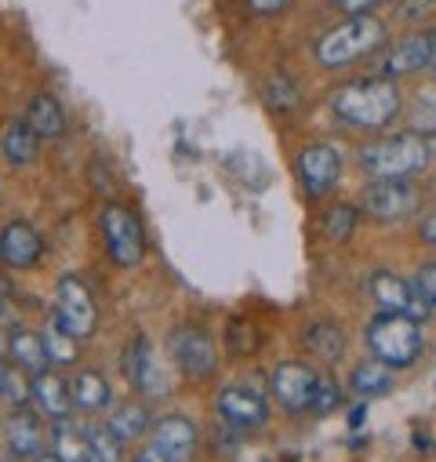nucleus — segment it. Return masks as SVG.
Listing matches in <instances>:
<instances>
[{
  "label": "nucleus",
  "mask_w": 436,
  "mask_h": 462,
  "mask_svg": "<svg viewBox=\"0 0 436 462\" xmlns=\"http://www.w3.org/2000/svg\"><path fill=\"white\" fill-rule=\"evenodd\" d=\"M400 109H404V95L389 77L350 80L332 95V113L353 132H382L400 117Z\"/></svg>",
  "instance_id": "1"
},
{
  "label": "nucleus",
  "mask_w": 436,
  "mask_h": 462,
  "mask_svg": "<svg viewBox=\"0 0 436 462\" xmlns=\"http://www.w3.org/2000/svg\"><path fill=\"white\" fill-rule=\"evenodd\" d=\"M389 30L378 15H346V23L332 26L316 41V62L323 69H346L368 55H375L386 44Z\"/></svg>",
  "instance_id": "2"
},
{
  "label": "nucleus",
  "mask_w": 436,
  "mask_h": 462,
  "mask_svg": "<svg viewBox=\"0 0 436 462\" xmlns=\"http://www.w3.org/2000/svg\"><path fill=\"white\" fill-rule=\"evenodd\" d=\"M429 161H432L429 135H418V132H400V135L378 139L360 150V168L371 182L375 179H411V175L425 171Z\"/></svg>",
  "instance_id": "3"
},
{
  "label": "nucleus",
  "mask_w": 436,
  "mask_h": 462,
  "mask_svg": "<svg viewBox=\"0 0 436 462\" xmlns=\"http://www.w3.org/2000/svg\"><path fill=\"white\" fill-rule=\"evenodd\" d=\"M368 350L375 361H382L389 368H411L425 354L422 324L404 317V313L378 310V317L368 324Z\"/></svg>",
  "instance_id": "4"
},
{
  "label": "nucleus",
  "mask_w": 436,
  "mask_h": 462,
  "mask_svg": "<svg viewBox=\"0 0 436 462\" xmlns=\"http://www.w3.org/2000/svg\"><path fill=\"white\" fill-rule=\"evenodd\" d=\"M360 208L375 222H404L422 208V193L411 179H375L368 182Z\"/></svg>",
  "instance_id": "5"
},
{
  "label": "nucleus",
  "mask_w": 436,
  "mask_h": 462,
  "mask_svg": "<svg viewBox=\"0 0 436 462\" xmlns=\"http://www.w3.org/2000/svg\"><path fill=\"white\" fill-rule=\"evenodd\" d=\"M102 234H105V248L114 255L117 266H139L146 255V234L135 211H128L124 204H105L102 211Z\"/></svg>",
  "instance_id": "6"
},
{
  "label": "nucleus",
  "mask_w": 436,
  "mask_h": 462,
  "mask_svg": "<svg viewBox=\"0 0 436 462\" xmlns=\"http://www.w3.org/2000/svg\"><path fill=\"white\" fill-rule=\"evenodd\" d=\"M368 288H371L375 306L386 310V313H404V317H411L418 324H425L429 313H432L429 302H425V295L418 291V284L407 281V277H400V273H393V270H375L371 281H368Z\"/></svg>",
  "instance_id": "7"
},
{
  "label": "nucleus",
  "mask_w": 436,
  "mask_h": 462,
  "mask_svg": "<svg viewBox=\"0 0 436 462\" xmlns=\"http://www.w3.org/2000/svg\"><path fill=\"white\" fill-rule=\"evenodd\" d=\"M295 175L309 197H327L342 179V157L335 146L313 143L295 157Z\"/></svg>",
  "instance_id": "8"
},
{
  "label": "nucleus",
  "mask_w": 436,
  "mask_h": 462,
  "mask_svg": "<svg viewBox=\"0 0 436 462\" xmlns=\"http://www.w3.org/2000/svg\"><path fill=\"white\" fill-rule=\"evenodd\" d=\"M320 386V375L309 368V365H298V361H287V365H277L273 379H269V390L277 397V404L291 415L305 411L313 404V393Z\"/></svg>",
  "instance_id": "9"
},
{
  "label": "nucleus",
  "mask_w": 436,
  "mask_h": 462,
  "mask_svg": "<svg viewBox=\"0 0 436 462\" xmlns=\"http://www.w3.org/2000/svg\"><path fill=\"white\" fill-rule=\"evenodd\" d=\"M55 317H59L77 338L95 335V328H98V310H95V299H91V291L84 288V281H77V277H62V281H59Z\"/></svg>",
  "instance_id": "10"
},
{
  "label": "nucleus",
  "mask_w": 436,
  "mask_h": 462,
  "mask_svg": "<svg viewBox=\"0 0 436 462\" xmlns=\"http://www.w3.org/2000/svg\"><path fill=\"white\" fill-rule=\"evenodd\" d=\"M171 357L178 361V368L186 372V375H193V379H204V375H211L214 372V342H211V335L207 331H200V328H189V324H182V328H175L171 331Z\"/></svg>",
  "instance_id": "11"
},
{
  "label": "nucleus",
  "mask_w": 436,
  "mask_h": 462,
  "mask_svg": "<svg viewBox=\"0 0 436 462\" xmlns=\"http://www.w3.org/2000/svg\"><path fill=\"white\" fill-rule=\"evenodd\" d=\"M429 55H432V30H418V33H407L400 41H393L382 55V77L396 80V77H411V73H422L429 69Z\"/></svg>",
  "instance_id": "12"
},
{
  "label": "nucleus",
  "mask_w": 436,
  "mask_h": 462,
  "mask_svg": "<svg viewBox=\"0 0 436 462\" xmlns=\"http://www.w3.org/2000/svg\"><path fill=\"white\" fill-rule=\"evenodd\" d=\"M218 415H223L226 422H233L237 430H255L269 419V408L255 390L230 386V390L218 393Z\"/></svg>",
  "instance_id": "13"
},
{
  "label": "nucleus",
  "mask_w": 436,
  "mask_h": 462,
  "mask_svg": "<svg viewBox=\"0 0 436 462\" xmlns=\"http://www.w3.org/2000/svg\"><path fill=\"white\" fill-rule=\"evenodd\" d=\"M41 259V234L30 222H8L0 234V263L12 270H30Z\"/></svg>",
  "instance_id": "14"
},
{
  "label": "nucleus",
  "mask_w": 436,
  "mask_h": 462,
  "mask_svg": "<svg viewBox=\"0 0 436 462\" xmlns=\"http://www.w3.org/2000/svg\"><path fill=\"white\" fill-rule=\"evenodd\" d=\"M124 375H128V383H132L139 393H146V397H160V393L168 390L164 372L157 368V357H153V350H150L146 338H135V346H128Z\"/></svg>",
  "instance_id": "15"
},
{
  "label": "nucleus",
  "mask_w": 436,
  "mask_h": 462,
  "mask_svg": "<svg viewBox=\"0 0 436 462\" xmlns=\"http://www.w3.org/2000/svg\"><path fill=\"white\" fill-rule=\"evenodd\" d=\"M153 444L164 455H171L175 462H189V455L196 451V426L182 415H164L153 426Z\"/></svg>",
  "instance_id": "16"
},
{
  "label": "nucleus",
  "mask_w": 436,
  "mask_h": 462,
  "mask_svg": "<svg viewBox=\"0 0 436 462\" xmlns=\"http://www.w3.org/2000/svg\"><path fill=\"white\" fill-rule=\"evenodd\" d=\"M30 397H33V404L48 415V419H66L69 411H73V390L59 379V375H51V372H41V375H33V383H30Z\"/></svg>",
  "instance_id": "17"
},
{
  "label": "nucleus",
  "mask_w": 436,
  "mask_h": 462,
  "mask_svg": "<svg viewBox=\"0 0 436 462\" xmlns=\"http://www.w3.org/2000/svg\"><path fill=\"white\" fill-rule=\"evenodd\" d=\"M26 125L41 135V139H62L66 135V109L59 106L55 95H33L26 106Z\"/></svg>",
  "instance_id": "18"
},
{
  "label": "nucleus",
  "mask_w": 436,
  "mask_h": 462,
  "mask_svg": "<svg viewBox=\"0 0 436 462\" xmlns=\"http://www.w3.org/2000/svg\"><path fill=\"white\" fill-rule=\"evenodd\" d=\"M393 372L396 368H389V365H382V361H360L353 372H350V390L357 393V397H386L389 390H393Z\"/></svg>",
  "instance_id": "19"
},
{
  "label": "nucleus",
  "mask_w": 436,
  "mask_h": 462,
  "mask_svg": "<svg viewBox=\"0 0 436 462\" xmlns=\"http://www.w3.org/2000/svg\"><path fill=\"white\" fill-rule=\"evenodd\" d=\"M37 143H41V135L26 121H12L5 128V139H0V150H5V161L8 164L23 168V164L37 161Z\"/></svg>",
  "instance_id": "20"
},
{
  "label": "nucleus",
  "mask_w": 436,
  "mask_h": 462,
  "mask_svg": "<svg viewBox=\"0 0 436 462\" xmlns=\"http://www.w3.org/2000/svg\"><path fill=\"white\" fill-rule=\"evenodd\" d=\"M357 222H360V208L357 204H327V211L320 215V234L335 245H346L353 234H357Z\"/></svg>",
  "instance_id": "21"
},
{
  "label": "nucleus",
  "mask_w": 436,
  "mask_h": 462,
  "mask_svg": "<svg viewBox=\"0 0 436 462\" xmlns=\"http://www.w3.org/2000/svg\"><path fill=\"white\" fill-rule=\"evenodd\" d=\"M305 346L323 361H339L346 354V331L335 320H316L305 328Z\"/></svg>",
  "instance_id": "22"
},
{
  "label": "nucleus",
  "mask_w": 436,
  "mask_h": 462,
  "mask_svg": "<svg viewBox=\"0 0 436 462\" xmlns=\"http://www.w3.org/2000/svg\"><path fill=\"white\" fill-rule=\"evenodd\" d=\"M12 357H15V365H23V368L33 372V375H41L44 365L51 361L48 350H44V338L33 335V331H15V335H12Z\"/></svg>",
  "instance_id": "23"
},
{
  "label": "nucleus",
  "mask_w": 436,
  "mask_h": 462,
  "mask_svg": "<svg viewBox=\"0 0 436 462\" xmlns=\"http://www.w3.org/2000/svg\"><path fill=\"white\" fill-rule=\"evenodd\" d=\"M73 404L80 411H102L109 404V383L98 372H80L73 383Z\"/></svg>",
  "instance_id": "24"
},
{
  "label": "nucleus",
  "mask_w": 436,
  "mask_h": 462,
  "mask_svg": "<svg viewBox=\"0 0 436 462\" xmlns=\"http://www.w3.org/2000/svg\"><path fill=\"white\" fill-rule=\"evenodd\" d=\"M44 350H48V357L55 361V365H73L77 361V335L55 317V320H48V328H44Z\"/></svg>",
  "instance_id": "25"
},
{
  "label": "nucleus",
  "mask_w": 436,
  "mask_h": 462,
  "mask_svg": "<svg viewBox=\"0 0 436 462\" xmlns=\"http://www.w3.org/2000/svg\"><path fill=\"white\" fill-rule=\"evenodd\" d=\"M8 444L15 455H37L41 448V422L30 411H15L8 422Z\"/></svg>",
  "instance_id": "26"
},
{
  "label": "nucleus",
  "mask_w": 436,
  "mask_h": 462,
  "mask_svg": "<svg viewBox=\"0 0 436 462\" xmlns=\"http://www.w3.org/2000/svg\"><path fill=\"white\" fill-rule=\"evenodd\" d=\"M55 455L62 458V462H95L91 458V437H80L73 426H66L62 419H59V426H55Z\"/></svg>",
  "instance_id": "27"
},
{
  "label": "nucleus",
  "mask_w": 436,
  "mask_h": 462,
  "mask_svg": "<svg viewBox=\"0 0 436 462\" xmlns=\"http://www.w3.org/2000/svg\"><path fill=\"white\" fill-rule=\"evenodd\" d=\"M146 426H150V415H146L142 404H124V408H117L114 415H109V433H114L117 440H135V437L146 433Z\"/></svg>",
  "instance_id": "28"
},
{
  "label": "nucleus",
  "mask_w": 436,
  "mask_h": 462,
  "mask_svg": "<svg viewBox=\"0 0 436 462\" xmlns=\"http://www.w3.org/2000/svg\"><path fill=\"white\" fill-rule=\"evenodd\" d=\"M121 444L124 440H117L114 433H109V426L91 430V458L95 462H121Z\"/></svg>",
  "instance_id": "29"
},
{
  "label": "nucleus",
  "mask_w": 436,
  "mask_h": 462,
  "mask_svg": "<svg viewBox=\"0 0 436 462\" xmlns=\"http://www.w3.org/2000/svg\"><path fill=\"white\" fill-rule=\"evenodd\" d=\"M342 404V390H339V383L335 379H323L320 375V386H316V393H313V404H309V411H316V415H327V411H335Z\"/></svg>",
  "instance_id": "30"
},
{
  "label": "nucleus",
  "mask_w": 436,
  "mask_h": 462,
  "mask_svg": "<svg viewBox=\"0 0 436 462\" xmlns=\"http://www.w3.org/2000/svg\"><path fill=\"white\" fill-rule=\"evenodd\" d=\"M411 132H418V135H436V95L422 98V102L411 109Z\"/></svg>",
  "instance_id": "31"
},
{
  "label": "nucleus",
  "mask_w": 436,
  "mask_h": 462,
  "mask_svg": "<svg viewBox=\"0 0 436 462\" xmlns=\"http://www.w3.org/2000/svg\"><path fill=\"white\" fill-rule=\"evenodd\" d=\"M269 102L277 106V109H295L298 106V84L291 80V77H273L269 80Z\"/></svg>",
  "instance_id": "32"
},
{
  "label": "nucleus",
  "mask_w": 436,
  "mask_h": 462,
  "mask_svg": "<svg viewBox=\"0 0 436 462\" xmlns=\"http://www.w3.org/2000/svg\"><path fill=\"white\" fill-rule=\"evenodd\" d=\"M396 15H400L404 23L422 26V23H429V19L436 15V0H400V5H396Z\"/></svg>",
  "instance_id": "33"
},
{
  "label": "nucleus",
  "mask_w": 436,
  "mask_h": 462,
  "mask_svg": "<svg viewBox=\"0 0 436 462\" xmlns=\"http://www.w3.org/2000/svg\"><path fill=\"white\" fill-rule=\"evenodd\" d=\"M414 284H418V291L425 295L429 310L436 313V263H425V266L414 273Z\"/></svg>",
  "instance_id": "34"
},
{
  "label": "nucleus",
  "mask_w": 436,
  "mask_h": 462,
  "mask_svg": "<svg viewBox=\"0 0 436 462\" xmlns=\"http://www.w3.org/2000/svg\"><path fill=\"white\" fill-rule=\"evenodd\" d=\"M386 0H335V8H342L346 15H368L375 8H382Z\"/></svg>",
  "instance_id": "35"
},
{
  "label": "nucleus",
  "mask_w": 436,
  "mask_h": 462,
  "mask_svg": "<svg viewBox=\"0 0 436 462\" xmlns=\"http://www.w3.org/2000/svg\"><path fill=\"white\" fill-rule=\"evenodd\" d=\"M418 241L429 245V248H436V208L418 222Z\"/></svg>",
  "instance_id": "36"
},
{
  "label": "nucleus",
  "mask_w": 436,
  "mask_h": 462,
  "mask_svg": "<svg viewBox=\"0 0 436 462\" xmlns=\"http://www.w3.org/2000/svg\"><path fill=\"white\" fill-rule=\"evenodd\" d=\"M251 5V12H259V15H273V12H284L291 0H248Z\"/></svg>",
  "instance_id": "37"
},
{
  "label": "nucleus",
  "mask_w": 436,
  "mask_h": 462,
  "mask_svg": "<svg viewBox=\"0 0 436 462\" xmlns=\"http://www.w3.org/2000/svg\"><path fill=\"white\" fill-rule=\"evenodd\" d=\"M135 462H175L171 455H164L157 444H150V448H142L139 455H135Z\"/></svg>",
  "instance_id": "38"
},
{
  "label": "nucleus",
  "mask_w": 436,
  "mask_h": 462,
  "mask_svg": "<svg viewBox=\"0 0 436 462\" xmlns=\"http://www.w3.org/2000/svg\"><path fill=\"white\" fill-rule=\"evenodd\" d=\"M364 419H368V408H364V404H357V411L350 415V426H360Z\"/></svg>",
  "instance_id": "39"
},
{
  "label": "nucleus",
  "mask_w": 436,
  "mask_h": 462,
  "mask_svg": "<svg viewBox=\"0 0 436 462\" xmlns=\"http://www.w3.org/2000/svg\"><path fill=\"white\" fill-rule=\"evenodd\" d=\"M432 80H436V30H432V55H429V69H425Z\"/></svg>",
  "instance_id": "40"
},
{
  "label": "nucleus",
  "mask_w": 436,
  "mask_h": 462,
  "mask_svg": "<svg viewBox=\"0 0 436 462\" xmlns=\"http://www.w3.org/2000/svg\"><path fill=\"white\" fill-rule=\"evenodd\" d=\"M0 390H8V368H5V361H0Z\"/></svg>",
  "instance_id": "41"
},
{
  "label": "nucleus",
  "mask_w": 436,
  "mask_h": 462,
  "mask_svg": "<svg viewBox=\"0 0 436 462\" xmlns=\"http://www.w3.org/2000/svg\"><path fill=\"white\" fill-rule=\"evenodd\" d=\"M37 462H62V458H59V455H41Z\"/></svg>",
  "instance_id": "42"
}]
</instances>
